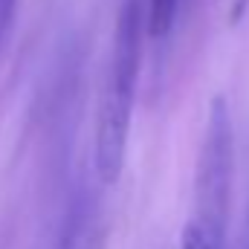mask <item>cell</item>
Segmentation results:
<instances>
[{
  "mask_svg": "<svg viewBox=\"0 0 249 249\" xmlns=\"http://www.w3.org/2000/svg\"><path fill=\"white\" fill-rule=\"evenodd\" d=\"M15 15H18V0H0V53L6 50V44L12 38Z\"/></svg>",
  "mask_w": 249,
  "mask_h": 249,
  "instance_id": "cell-5",
  "label": "cell"
},
{
  "mask_svg": "<svg viewBox=\"0 0 249 249\" xmlns=\"http://www.w3.org/2000/svg\"><path fill=\"white\" fill-rule=\"evenodd\" d=\"M142 29H145L142 0H124L113 32L110 64L102 84L99 116H96V174L105 186H113L124 168L139 64H142Z\"/></svg>",
  "mask_w": 249,
  "mask_h": 249,
  "instance_id": "cell-1",
  "label": "cell"
},
{
  "mask_svg": "<svg viewBox=\"0 0 249 249\" xmlns=\"http://www.w3.org/2000/svg\"><path fill=\"white\" fill-rule=\"evenodd\" d=\"M247 9H249V0H229V18H232V23L244 20Z\"/></svg>",
  "mask_w": 249,
  "mask_h": 249,
  "instance_id": "cell-6",
  "label": "cell"
},
{
  "mask_svg": "<svg viewBox=\"0 0 249 249\" xmlns=\"http://www.w3.org/2000/svg\"><path fill=\"white\" fill-rule=\"evenodd\" d=\"M180 0H145V32L154 41H165L177 23Z\"/></svg>",
  "mask_w": 249,
  "mask_h": 249,
  "instance_id": "cell-3",
  "label": "cell"
},
{
  "mask_svg": "<svg viewBox=\"0 0 249 249\" xmlns=\"http://www.w3.org/2000/svg\"><path fill=\"white\" fill-rule=\"evenodd\" d=\"M226 241V232H217L194 217H188V223L183 226V235H180V249H223Z\"/></svg>",
  "mask_w": 249,
  "mask_h": 249,
  "instance_id": "cell-4",
  "label": "cell"
},
{
  "mask_svg": "<svg viewBox=\"0 0 249 249\" xmlns=\"http://www.w3.org/2000/svg\"><path fill=\"white\" fill-rule=\"evenodd\" d=\"M232 188V116L223 99H214L200 142L194 174V220L226 232Z\"/></svg>",
  "mask_w": 249,
  "mask_h": 249,
  "instance_id": "cell-2",
  "label": "cell"
}]
</instances>
